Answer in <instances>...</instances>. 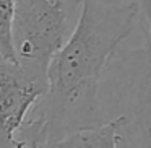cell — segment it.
I'll list each match as a JSON object with an SVG mask.
<instances>
[{
  "instance_id": "cell-1",
  "label": "cell",
  "mask_w": 151,
  "mask_h": 148,
  "mask_svg": "<svg viewBox=\"0 0 151 148\" xmlns=\"http://www.w3.org/2000/svg\"><path fill=\"white\" fill-rule=\"evenodd\" d=\"M72 34L47 69V90L33 108L18 140L50 147L99 124V83L119 46L140 17L135 0H80Z\"/></svg>"
},
{
  "instance_id": "cell-2",
  "label": "cell",
  "mask_w": 151,
  "mask_h": 148,
  "mask_svg": "<svg viewBox=\"0 0 151 148\" xmlns=\"http://www.w3.org/2000/svg\"><path fill=\"white\" fill-rule=\"evenodd\" d=\"M12 41L18 65L37 82L47 85L49 64L67 41L63 2L17 0Z\"/></svg>"
},
{
  "instance_id": "cell-3",
  "label": "cell",
  "mask_w": 151,
  "mask_h": 148,
  "mask_svg": "<svg viewBox=\"0 0 151 148\" xmlns=\"http://www.w3.org/2000/svg\"><path fill=\"white\" fill-rule=\"evenodd\" d=\"M47 85L28 75L17 60L0 56V148H26L18 132Z\"/></svg>"
},
{
  "instance_id": "cell-4",
  "label": "cell",
  "mask_w": 151,
  "mask_h": 148,
  "mask_svg": "<svg viewBox=\"0 0 151 148\" xmlns=\"http://www.w3.org/2000/svg\"><path fill=\"white\" fill-rule=\"evenodd\" d=\"M117 117V148H151V95Z\"/></svg>"
},
{
  "instance_id": "cell-5",
  "label": "cell",
  "mask_w": 151,
  "mask_h": 148,
  "mask_svg": "<svg viewBox=\"0 0 151 148\" xmlns=\"http://www.w3.org/2000/svg\"><path fill=\"white\" fill-rule=\"evenodd\" d=\"M119 117L83 129L44 148H117Z\"/></svg>"
},
{
  "instance_id": "cell-6",
  "label": "cell",
  "mask_w": 151,
  "mask_h": 148,
  "mask_svg": "<svg viewBox=\"0 0 151 148\" xmlns=\"http://www.w3.org/2000/svg\"><path fill=\"white\" fill-rule=\"evenodd\" d=\"M15 4L17 0H0V56L10 60H17L12 41Z\"/></svg>"
},
{
  "instance_id": "cell-7",
  "label": "cell",
  "mask_w": 151,
  "mask_h": 148,
  "mask_svg": "<svg viewBox=\"0 0 151 148\" xmlns=\"http://www.w3.org/2000/svg\"><path fill=\"white\" fill-rule=\"evenodd\" d=\"M138 5V10H140V20L143 21L145 30L148 33L150 38V44H151V0H135Z\"/></svg>"
},
{
  "instance_id": "cell-8",
  "label": "cell",
  "mask_w": 151,
  "mask_h": 148,
  "mask_svg": "<svg viewBox=\"0 0 151 148\" xmlns=\"http://www.w3.org/2000/svg\"><path fill=\"white\" fill-rule=\"evenodd\" d=\"M28 148H39V147H37L36 143H33V145H29V147H28Z\"/></svg>"
},
{
  "instance_id": "cell-9",
  "label": "cell",
  "mask_w": 151,
  "mask_h": 148,
  "mask_svg": "<svg viewBox=\"0 0 151 148\" xmlns=\"http://www.w3.org/2000/svg\"><path fill=\"white\" fill-rule=\"evenodd\" d=\"M49 2H57V0H49Z\"/></svg>"
},
{
  "instance_id": "cell-10",
  "label": "cell",
  "mask_w": 151,
  "mask_h": 148,
  "mask_svg": "<svg viewBox=\"0 0 151 148\" xmlns=\"http://www.w3.org/2000/svg\"><path fill=\"white\" fill-rule=\"evenodd\" d=\"M73 2H75V4H76V2H80V0H73Z\"/></svg>"
}]
</instances>
